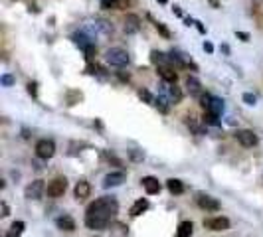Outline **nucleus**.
I'll return each instance as SVG.
<instances>
[{
  "label": "nucleus",
  "mask_w": 263,
  "mask_h": 237,
  "mask_svg": "<svg viewBox=\"0 0 263 237\" xmlns=\"http://www.w3.org/2000/svg\"><path fill=\"white\" fill-rule=\"evenodd\" d=\"M117 210H119V204L115 198H99L93 204H89V208L85 212V225L89 229H105L111 223V219L115 217Z\"/></svg>",
  "instance_id": "f257e3e1"
},
{
  "label": "nucleus",
  "mask_w": 263,
  "mask_h": 237,
  "mask_svg": "<svg viewBox=\"0 0 263 237\" xmlns=\"http://www.w3.org/2000/svg\"><path fill=\"white\" fill-rule=\"evenodd\" d=\"M105 61L113 67H125V65H129L131 58H129V52L123 48H109L105 52Z\"/></svg>",
  "instance_id": "f03ea898"
},
{
  "label": "nucleus",
  "mask_w": 263,
  "mask_h": 237,
  "mask_svg": "<svg viewBox=\"0 0 263 237\" xmlns=\"http://www.w3.org/2000/svg\"><path fill=\"white\" fill-rule=\"evenodd\" d=\"M159 95L168 99L170 105H176V103L182 101V91L176 87V83H168V81H161V85H159Z\"/></svg>",
  "instance_id": "7ed1b4c3"
},
{
  "label": "nucleus",
  "mask_w": 263,
  "mask_h": 237,
  "mask_svg": "<svg viewBox=\"0 0 263 237\" xmlns=\"http://www.w3.org/2000/svg\"><path fill=\"white\" fill-rule=\"evenodd\" d=\"M56 154V144H54V140H50V138H42L36 142V156L42 158V160H48V158H52Z\"/></svg>",
  "instance_id": "20e7f679"
},
{
  "label": "nucleus",
  "mask_w": 263,
  "mask_h": 237,
  "mask_svg": "<svg viewBox=\"0 0 263 237\" xmlns=\"http://www.w3.org/2000/svg\"><path fill=\"white\" fill-rule=\"evenodd\" d=\"M65 190H67V180H65V178H54V180L48 184V188H46V192H48L50 198L63 196Z\"/></svg>",
  "instance_id": "39448f33"
},
{
  "label": "nucleus",
  "mask_w": 263,
  "mask_h": 237,
  "mask_svg": "<svg viewBox=\"0 0 263 237\" xmlns=\"http://www.w3.org/2000/svg\"><path fill=\"white\" fill-rule=\"evenodd\" d=\"M236 138H238V142L245 146V148H249V146H255L257 144V135L253 133V131H249V129H242V131H238L236 133Z\"/></svg>",
  "instance_id": "423d86ee"
},
{
  "label": "nucleus",
  "mask_w": 263,
  "mask_h": 237,
  "mask_svg": "<svg viewBox=\"0 0 263 237\" xmlns=\"http://www.w3.org/2000/svg\"><path fill=\"white\" fill-rule=\"evenodd\" d=\"M44 190H46L44 180H34L32 184H28V186H26L24 196L28 198V200H40L42 194H44Z\"/></svg>",
  "instance_id": "0eeeda50"
},
{
  "label": "nucleus",
  "mask_w": 263,
  "mask_h": 237,
  "mask_svg": "<svg viewBox=\"0 0 263 237\" xmlns=\"http://www.w3.org/2000/svg\"><path fill=\"white\" fill-rule=\"evenodd\" d=\"M196 202H198V206H200L202 210H206V212H218V210H220V202H218L216 198H212V196L200 194Z\"/></svg>",
  "instance_id": "6e6552de"
},
{
  "label": "nucleus",
  "mask_w": 263,
  "mask_h": 237,
  "mask_svg": "<svg viewBox=\"0 0 263 237\" xmlns=\"http://www.w3.org/2000/svg\"><path fill=\"white\" fill-rule=\"evenodd\" d=\"M204 225L208 229H212V231H223V229L230 227V219H226V217H210V219L204 221Z\"/></svg>",
  "instance_id": "1a4fd4ad"
},
{
  "label": "nucleus",
  "mask_w": 263,
  "mask_h": 237,
  "mask_svg": "<svg viewBox=\"0 0 263 237\" xmlns=\"http://www.w3.org/2000/svg\"><path fill=\"white\" fill-rule=\"evenodd\" d=\"M127 180L125 172H111L103 178V188H115V186H121L123 182Z\"/></svg>",
  "instance_id": "9d476101"
},
{
  "label": "nucleus",
  "mask_w": 263,
  "mask_h": 237,
  "mask_svg": "<svg viewBox=\"0 0 263 237\" xmlns=\"http://www.w3.org/2000/svg\"><path fill=\"white\" fill-rule=\"evenodd\" d=\"M71 40H73V44H76V46H80V50H83V52H85L89 46H93V44H95V42L91 40V36H87V34H85V30H80V32L71 34Z\"/></svg>",
  "instance_id": "9b49d317"
},
{
  "label": "nucleus",
  "mask_w": 263,
  "mask_h": 237,
  "mask_svg": "<svg viewBox=\"0 0 263 237\" xmlns=\"http://www.w3.org/2000/svg\"><path fill=\"white\" fill-rule=\"evenodd\" d=\"M123 28H125V34H137L141 30V18L137 14H127Z\"/></svg>",
  "instance_id": "f8f14e48"
},
{
  "label": "nucleus",
  "mask_w": 263,
  "mask_h": 237,
  "mask_svg": "<svg viewBox=\"0 0 263 237\" xmlns=\"http://www.w3.org/2000/svg\"><path fill=\"white\" fill-rule=\"evenodd\" d=\"M223 111H226L223 99H220V97H212V101H210V105H208V109H206V113H210V115H214V117H222Z\"/></svg>",
  "instance_id": "ddd939ff"
},
{
  "label": "nucleus",
  "mask_w": 263,
  "mask_h": 237,
  "mask_svg": "<svg viewBox=\"0 0 263 237\" xmlns=\"http://www.w3.org/2000/svg\"><path fill=\"white\" fill-rule=\"evenodd\" d=\"M141 182H142V188L146 190V194L153 196V194H159V192H161V182L155 176H144Z\"/></svg>",
  "instance_id": "4468645a"
},
{
  "label": "nucleus",
  "mask_w": 263,
  "mask_h": 237,
  "mask_svg": "<svg viewBox=\"0 0 263 237\" xmlns=\"http://www.w3.org/2000/svg\"><path fill=\"white\" fill-rule=\"evenodd\" d=\"M89 194H91L89 182H87V180H80V182L76 184V188H73V196H76V200H85V198H89Z\"/></svg>",
  "instance_id": "2eb2a0df"
},
{
  "label": "nucleus",
  "mask_w": 263,
  "mask_h": 237,
  "mask_svg": "<svg viewBox=\"0 0 263 237\" xmlns=\"http://www.w3.org/2000/svg\"><path fill=\"white\" fill-rule=\"evenodd\" d=\"M157 73L161 75L162 81H168V83H176V71H174V67H170V65H162V67H157Z\"/></svg>",
  "instance_id": "dca6fc26"
},
{
  "label": "nucleus",
  "mask_w": 263,
  "mask_h": 237,
  "mask_svg": "<svg viewBox=\"0 0 263 237\" xmlns=\"http://www.w3.org/2000/svg\"><path fill=\"white\" fill-rule=\"evenodd\" d=\"M56 225H58L60 229H63V231H73V229H76V221H73V217L67 216V214H63V216L58 217V219H56Z\"/></svg>",
  "instance_id": "f3484780"
},
{
  "label": "nucleus",
  "mask_w": 263,
  "mask_h": 237,
  "mask_svg": "<svg viewBox=\"0 0 263 237\" xmlns=\"http://www.w3.org/2000/svg\"><path fill=\"white\" fill-rule=\"evenodd\" d=\"M186 87H188L190 95H200V93H202V85H200V81L194 77V75H188V77H186Z\"/></svg>",
  "instance_id": "a211bd4d"
},
{
  "label": "nucleus",
  "mask_w": 263,
  "mask_h": 237,
  "mask_svg": "<svg viewBox=\"0 0 263 237\" xmlns=\"http://www.w3.org/2000/svg\"><path fill=\"white\" fill-rule=\"evenodd\" d=\"M166 188H168V192L174 194V196H180L184 192V184L180 180H176V178H170V180L166 182Z\"/></svg>",
  "instance_id": "6ab92c4d"
},
{
  "label": "nucleus",
  "mask_w": 263,
  "mask_h": 237,
  "mask_svg": "<svg viewBox=\"0 0 263 237\" xmlns=\"http://www.w3.org/2000/svg\"><path fill=\"white\" fill-rule=\"evenodd\" d=\"M148 210V202L144 200V198H141V200H137L135 204H133V208H131V216H141L142 212H146Z\"/></svg>",
  "instance_id": "aec40b11"
},
{
  "label": "nucleus",
  "mask_w": 263,
  "mask_h": 237,
  "mask_svg": "<svg viewBox=\"0 0 263 237\" xmlns=\"http://www.w3.org/2000/svg\"><path fill=\"white\" fill-rule=\"evenodd\" d=\"M24 227H26L24 221H14V223L10 225V229L6 231V237H20L22 231H24Z\"/></svg>",
  "instance_id": "412c9836"
},
{
  "label": "nucleus",
  "mask_w": 263,
  "mask_h": 237,
  "mask_svg": "<svg viewBox=\"0 0 263 237\" xmlns=\"http://www.w3.org/2000/svg\"><path fill=\"white\" fill-rule=\"evenodd\" d=\"M192 229H194L192 221H182V223L178 225V231H176V237H190V235H192Z\"/></svg>",
  "instance_id": "4be33fe9"
},
{
  "label": "nucleus",
  "mask_w": 263,
  "mask_h": 237,
  "mask_svg": "<svg viewBox=\"0 0 263 237\" xmlns=\"http://www.w3.org/2000/svg\"><path fill=\"white\" fill-rule=\"evenodd\" d=\"M155 107L161 111V113H168V109H170V101L166 97H162V95H159V97L155 99Z\"/></svg>",
  "instance_id": "5701e85b"
},
{
  "label": "nucleus",
  "mask_w": 263,
  "mask_h": 237,
  "mask_svg": "<svg viewBox=\"0 0 263 237\" xmlns=\"http://www.w3.org/2000/svg\"><path fill=\"white\" fill-rule=\"evenodd\" d=\"M131 4V0H111V8L115 10H127Z\"/></svg>",
  "instance_id": "b1692460"
},
{
  "label": "nucleus",
  "mask_w": 263,
  "mask_h": 237,
  "mask_svg": "<svg viewBox=\"0 0 263 237\" xmlns=\"http://www.w3.org/2000/svg\"><path fill=\"white\" fill-rule=\"evenodd\" d=\"M139 97L144 101V103H151V105H155V99H153V95L146 91V89H139V93H137Z\"/></svg>",
  "instance_id": "393cba45"
},
{
  "label": "nucleus",
  "mask_w": 263,
  "mask_h": 237,
  "mask_svg": "<svg viewBox=\"0 0 263 237\" xmlns=\"http://www.w3.org/2000/svg\"><path fill=\"white\" fill-rule=\"evenodd\" d=\"M14 81H16V79L12 77L10 73H4V75L0 77V83H2V87H12V85H14Z\"/></svg>",
  "instance_id": "a878e982"
},
{
  "label": "nucleus",
  "mask_w": 263,
  "mask_h": 237,
  "mask_svg": "<svg viewBox=\"0 0 263 237\" xmlns=\"http://www.w3.org/2000/svg\"><path fill=\"white\" fill-rule=\"evenodd\" d=\"M204 125H212V127H220V121H218V117H214V115H210V113H206V115H204Z\"/></svg>",
  "instance_id": "bb28decb"
},
{
  "label": "nucleus",
  "mask_w": 263,
  "mask_h": 237,
  "mask_svg": "<svg viewBox=\"0 0 263 237\" xmlns=\"http://www.w3.org/2000/svg\"><path fill=\"white\" fill-rule=\"evenodd\" d=\"M243 103H247V105H255L257 103V95H253V93H243Z\"/></svg>",
  "instance_id": "cd10ccee"
},
{
  "label": "nucleus",
  "mask_w": 263,
  "mask_h": 237,
  "mask_svg": "<svg viewBox=\"0 0 263 237\" xmlns=\"http://www.w3.org/2000/svg\"><path fill=\"white\" fill-rule=\"evenodd\" d=\"M155 28H157V30L161 32V34H162V36H164V38H170V32L166 30V26H164L162 22H155Z\"/></svg>",
  "instance_id": "c85d7f7f"
},
{
  "label": "nucleus",
  "mask_w": 263,
  "mask_h": 237,
  "mask_svg": "<svg viewBox=\"0 0 263 237\" xmlns=\"http://www.w3.org/2000/svg\"><path fill=\"white\" fill-rule=\"evenodd\" d=\"M28 93H30L32 97H36V95H38V85H36V83H28Z\"/></svg>",
  "instance_id": "c756f323"
},
{
  "label": "nucleus",
  "mask_w": 263,
  "mask_h": 237,
  "mask_svg": "<svg viewBox=\"0 0 263 237\" xmlns=\"http://www.w3.org/2000/svg\"><path fill=\"white\" fill-rule=\"evenodd\" d=\"M236 36L242 38L243 42H249V34H245V32H236Z\"/></svg>",
  "instance_id": "7c9ffc66"
},
{
  "label": "nucleus",
  "mask_w": 263,
  "mask_h": 237,
  "mask_svg": "<svg viewBox=\"0 0 263 237\" xmlns=\"http://www.w3.org/2000/svg\"><path fill=\"white\" fill-rule=\"evenodd\" d=\"M204 50H206L208 54H212V52H214V46H212L210 42H204Z\"/></svg>",
  "instance_id": "2f4dec72"
},
{
  "label": "nucleus",
  "mask_w": 263,
  "mask_h": 237,
  "mask_svg": "<svg viewBox=\"0 0 263 237\" xmlns=\"http://www.w3.org/2000/svg\"><path fill=\"white\" fill-rule=\"evenodd\" d=\"M6 216H10V210H8V206L2 202V217H6Z\"/></svg>",
  "instance_id": "473e14b6"
},
{
  "label": "nucleus",
  "mask_w": 263,
  "mask_h": 237,
  "mask_svg": "<svg viewBox=\"0 0 263 237\" xmlns=\"http://www.w3.org/2000/svg\"><path fill=\"white\" fill-rule=\"evenodd\" d=\"M129 77H131V75H129V73H119V79H121V81H129Z\"/></svg>",
  "instance_id": "72a5a7b5"
},
{
  "label": "nucleus",
  "mask_w": 263,
  "mask_h": 237,
  "mask_svg": "<svg viewBox=\"0 0 263 237\" xmlns=\"http://www.w3.org/2000/svg\"><path fill=\"white\" fill-rule=\"evenodd\" d=\"M174 14H176V16H182V10H180V6H174Z\"/></svg>",
  "instance_id": "f704fd0d"
},
{
  "label": "nucleus",
  "mask_w": 263,
  "mask_h": 237,
  "mask_svg": "<svg viewBox=\"0 0 263 237\" xmlns=\"http://www.w3.org/2000/svg\"><path fill=\"white\" fill-rule=\"evenodd\" d=\"M196 28H198V30H200L202 34H206V28H204V26H202V24H200V22H196Z\"/></svg>",
  "instance_id": "c9c22d12"
},
{
  "label": "nucleus",
  "mask_w": 263,
  "mask_h": 237,
  "mask_svg": "<svg viewBox=\"0 0 263 237\" xmlns=\"http://www.w3.org/2000/svg\"><path fill=\"white\" fill-rule=\"evenodd\" d=\"M159 2H161V4H166V0H159Z\"/></svg>",
  "instance_id": "e433bc0d"
}]
</instances>
